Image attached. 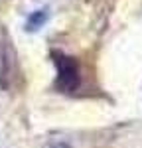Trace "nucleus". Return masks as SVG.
<instances>
[{
    "label": "nucleus",
    "instance_id": "f257e3e1",
    "mask_svg": "<svg viewBox=\"0 0 142 148\" xmlns=\"http://www.w3.org/2000/svg\"><path fill=\"white\" fill-rule=\"evenodd\" d=\"M51 59L57 71L55 89L59 93H75L81 85V65L75 57L67 56L63 51H51Z\"/></svg>",
    "mask_w": 142,
    "mask_h": 148
},
{
    "label": "nucleus",
    "instance_id": "f03ea898",
    "mask_svg": "<svg viewBox=\"0 0 142 148\" xmlns=\"http://www.w3.org/2000/svg\"><path fill=\"white\" fill-rule=\"evenodd\" d=\"M47 20H49V8H38V10L28 14V18L24 22V30L30 32V34L32 32H40L47 24Z\"/></svg>",
    "mask_w": 142,
    "mask_h": 148
}]
</instances>
